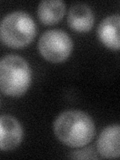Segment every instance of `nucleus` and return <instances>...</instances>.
<instances>
[{"label": "nucleus", "mask_w": 120, "mask_h": 160, "mask_svg": "<svg viewBox=\"0 0 120 160\" xmlns=\"http://www.w3.org/2000/svg\"><path fill=\"white\" fill-rule=\"evenodd\" d=\"M69 157L73 159H97L98 156L96 154V151L93 147H80V149L72 151Z\"/></svg>", "instance_id": "nucleus-10"}, {"label": "nucleus", "mask_w": 120, "mask_h": 160, "mask_svg": "<svg viewBox=\"0 0 120 160\" xmlns=\"http://www.w3.org/2000/svg\"><path fill=\"white\" fill-rule=\"evenodd\" d=\"M94 13L87 4L76 3L70 7L67 15L69 27L77 32H87L93 27Z\"/></svg>", "instance_id": "nucleus-8"}, {"label": "nucleus", "mask_w": 120, "mask_h": 160, "mask_svg": "<svg viewBox=\"0 0 120 160\" xmlns=\"http://www.w3.org/2000/svg\"><path fill=\"white\" fill-rule=\"evenodd\" d=\"M73 50V41L67 32L61 29H50L42 33L38 40V51L52 63L65 61Z\"/></svg>", "instance_id": "nucleus-4"}, {"label": "nucleus", "mask_w": 120, "mask_h": 160, "mask_svg": "<svg viewBox=\"0 0 120 160\" xmlns=\"http://www.w3.org/2000/svg\"><path fill=\"white\" fill-rule=\"evenodd\" d=\"M119 24L120 16L118 13H116L105 17L99 23L97 28V34L100 41L107 48L114 51H118L120 48Z\"/></svg>", "instance_id": "nucleus-7"}, {"label": "nucleus", "mask_w": 120, "mask_h": 160, "mask_svg": "<svg viewBox=\"0 0 120 160\" xmlns=\"http://www.w3.org/2000/svg\"><path fill=\"white\" fill-rule=\"evenodd\" d=\"M23 139V128L11 115H0V150L10 151L18 147Z\"/></svg>", "instance_id": "nucleus-5"}, {"label": "nucleus", "mask_w": 120, "mask_h": 160, "mask_svg": "<svg viewBox=\"0 0 120 160\" xmlns=\"http://www.w3.org/2000/svg\"><path fill=\"white\" fill-rule=\"evenodd\" d=\"M66 12V5L61 0H43L39 3L37 15L44 25L59 22Z\"/></svg>", "instance_id": "nucleus-9"}, {"label": "nucleus", "mask_w": 120, "mask_h": 160, "mask_svg": "<svg viewBox=\"0 0 120 160\" xmlns=\"http://www.w3.org/2000/svg\"><path fill=\"white\" fill-rule=\"evenodd\" d=\"M32 79L28 62L16 54L0 59V90L7 96L20 97L27 91Z\"/></svg>", "instance_id": "nucleus-2"}, {"label": "nucleus", "mask_w": 120, "mask_h": 160, "mask_svg": "<svg viewBox=\"0 0 120 160\" xmlns=\"http://www.w3.org/2000/svg\"><path fill=\"white\" fill-rule=\"evenodd\" d=\"M53 131L60 142L72 148H80L92 141L95 124L87 113L70 109L61 112L54 120Z\"/></svg>", "instance_id": "nucleus-1"}, {"label": "nucleus", "mask_w": 120, "mask_h": 160, "mask_svg": "<svg viewBox=\"0 0 120 160\" xmlns=\"http://www.w3.org/2000/svg\"><path fill=\"white\" fill-rule=\"evenodd\" d=\"M120 126L111 124L105 127L97 139V151L103 158H118L120 154Z\"/></svg>", "instance_id": "nucleus-6"}, {"label": "nucleus", "mask_w": 120, "mask_h": 160, "mask_svg": "<svg viewBox=\"0 0 120 160\" xmlns=\"http://www.w3.org/2000/svg\"><path fill=\"white\" fill-rule=\"evenodd\" d=\"M37 27L27 12L17 10L5 15L0 23V40L11 48H22L32 42Z\"/></svg>", "instance_id": "nucleus-3"}]
</instances>
